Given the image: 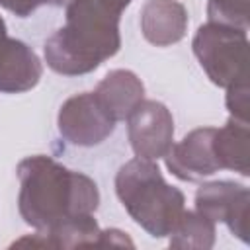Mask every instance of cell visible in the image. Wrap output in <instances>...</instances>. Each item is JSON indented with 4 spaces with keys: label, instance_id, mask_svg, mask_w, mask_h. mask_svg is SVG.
Returning a JSON list of instances; mask_svg holds the SVG:
<instances>
[{
    "label": "cell",
    "instance_id": "obj_7",
    "mask_svg": "<svg viewBox=\"0 0 250 250\" xmlns=\"http://www.w3.org/2000/svg\"><path fill=\"white\" fill-rule=\"evenodd\" d=\"M129 145L139 158H164L174 145V117L156 100H143L127 117Z\"/></svg>",
    "mask_w": 250,
    "mask_h": 250
},
{
    "label": "cell",
    "instance_id": "obj_11",
    "mask_svg": "<svg viewBox=\"0 0 250 250\" xmlns=\"http://www.w3.org/2000/svg\"><path fill=\"white\" fill-rule=\"evenodd\" d=\"M94 94L115 121H123L145 100V84L133 70L115 68L100 80Z\"/></svg>",
    "mask_w": 250,
    "mask_h": 250
},
{
    "label": "cell",
    "instance_id": "obj_18",
    "mask_svg": "<svg viewBox=\"0 0 250 250\" xmlns=\"http://www.w3.org/2000/svg\"><path fill=\"white\" fill-rule=\"evenodd\" d=\"M0 6L6 8L8 12H12L18 18H27L29 14H33L27 0H0Z\"/></svg>",
    "mask_w": 250,
    "mask_h": 250
},
{
    "label": "cell",
    "instance_id": "obj_12",
    "mask_svg": "<svg viewBox=\"0 0 250 250\" xmlns=\"http://www.w3.org/2000/svg\"><path fill=\"white\" fill-rule=\"evenodd\" d=\"M213 152L221 170H232L250 176V129L248 123L229 119L213 135Z\"/></svg>",
    "mask_w": 250,
    "mask_h": 250
},
{
    "label": "cell",
    "instance_id": "obj_16",
    "mask_svg": "<svg viewBox=\"0 0 250 250\" xmlns=\"http://www.w3.org/2000/svg\"><path fill=\"white\" fill-rule=\"evenodd\" d=\"M225 102H227V109H229V113H230L232 119H238V121L248 123V104H250V98H248V82L229 86L227 88V100Z\"/></svg>",
    "mask_w": 250,
    "mask_h": 250
},
{
    "label": "cell",
    "instance_id": "obj_13",
    "mask_svg": "<svg viewBox=\"0 0 250 250\" xmlns=\"http://www.w3.org/2000/svg\"><path fill=\"white\" fill-rule=\"evenodd\" d=\"M168 236H170L172 248L207 250V248H213L217 230H215V223L205 215H201L197 209L193 211L186 209Z\"/></svg>",
    "mask_w": 250,
    "mask_h": 250
},
{
    "label": "cell",
    "instance_id": "obj_9",
    "mask_svg": "<svg viewBox=\"0 0 250 250\" xmlns=\"http://www.w3.org/2000/svg\"><path fill=\"white\" fill-rule=\"evenodd\" d=\"M43 64L35 51L23 41L10 37L4 18L0 16V92L23 94L39 84Z\"/></svg>",
    "mask_w": 250,
    "mask_h": 250
},
{
    "label": "cell",
    "instance_id": "obj_2",
    "mask_svg": "<svg viewBox=\"0 0 250 250\" xmlns=\"http://www.w3.org/2000/svg\"><path fill=\"white\" fill-rule=\"evenodd\" d=\"M18 209L35 230H47L70 217L92 215L100 205L96 182L47 154H33L18 164Z\"/></svg>",
    "mask_w": 250,
    "mask_h": 250
},
{
    "label": "cell",
    "instance_id": "obj_6",
    "mask_svg": "<svg viewBox=\"0 0 250 250\" xmlns=\"http://www.w3.org/2000/svg\"><path fill=\"white\" fill-rule=\"evenodd\" d=\"M195 209L213 223H225L229 230L248 242L250 189L232 180H215L199 186L195 191Z\"/></svg>",
    "mask_w": 250,
    "mask_h": 250
},
{
    "label": "cell",
    "instance_id": "obj_1",
    "mask_svg": "<svg viewBox=\"0 0 250 250\" xmlns=\"http://www.w3.org/2000/svg\"><path fill=\"white\" fill-rule=\"evenodd\" d=\"M131 0H68L64 25L43 47L45 62L62 76L96 70L121 47L119 21Z\"/></svg>",
    "mask_w": 250,
    "mask_h": 250
},
{
    "label": "cell",
    "instance_id": "obj_10",
    "mask_svg": "<svg viewBox=\"0 0 250 250\" xmlns=\"http://www.w3.org/2000/svg\"><path fill=\"white\" fill-rule=\"evenodd\" d=\"M143 37L154 47H170L186 37L188 10L180 0H146L141 8Z\"/></svg>",
    "mask_w": 250,
    "mask_h": 250
},
{
    "label": "cell",
    "instance_id": "obj_14",
    "mask_svg": "<svg viewBox=\"0 0 250 250\" xmlns=\"http://www.w3.org/2000/svg\"><path fill=\"white\" fill-rule=\"evenodd\" d=\"M49 240L51 248H76V246H96L100 236L98 221L92 215H78L70 217L47 230H43Z\"/></svg>",
    "mask_w": 250,
    "mask_h": 250
},
{
    "label": "cell",
    "instance_id": "obj_19",
    "mask_svg": "<svg viewBox=\"0 0 250 250\" xmlns=\"http://www.w3.org/2000/svg\"><path fill=\"white\" fill-rule=\"evenodd\" d=\"M27 2H29L31 10L35 12V10L41 8V6H62V4H66L68 0H27Z\"/></svg>",
    "mask_w": 250,
    "mask_h": 250
},
{
    "label": "cell",
    "instance_id": "obj_5",
    "mask_svg": "<svg viewBox=\"0 0 250 250\" xmlns=\"http://www.w3.org/2000/svg\"><path fill=\"white\" fill-rule=\"evenodd\" d=\"M115 123L94 92L70 96L57 115L61 137L74 146H96L104 143L113 133Z\"/></svg>",
    "mask_w": 250,
    "mask_h": 250
},
{
    "label": "cell",
    "instance_id": "obj_3",
    "mask_svg": "<svg viewBox=\"0 0 250 250\" xmlns=\"http://www.w3.org/2000/svg\"><path fill=\"white\" fill-rule=\"evenodd\" d=\"M115 193L129 217L152 238L172 232L186 211V197L170 186L154 160L131 158L115 174Z\"/></svg>",
    "mask_w": 250,
    "mask_h": 250
},
{
    "label": "cell",
    "instance_id": "obj_4",
    "mask_svg": "<svg viewBox=\"0 0 250 250\" xmlns=\"http://www.w3.org/2000/svg\"><path fill=\"white\" fill-rule=\"evenodd\" d=\"M191 49L207 78L221 88L248 82V33L246 29L207 21L191 41Z\"/></svg>",
    "mask_w": 250,
    "mask_h": 250
},
{
    "label": "cell",
    "instance_id": "obj_8",
    "mask_svg": "<svg viewBox=\"0 0 250 250\" xmlns=\"http://www.w3.org/2000/svg\"><path fill=\"white\" fill-rule=\"evenodd\" d=\"M213 135L215 127H199L174 143L164 156L170 174L182 182H199L219 172L221 166L213 152Z\"/></svg>",
    "mask_w": 250,
    "mask_h": 250
},
{
    "label": "cell",
    "instance_id": "obj_15",
    "mask_svg": "<svg viewBox=\"0 0 250 250\" xmlns=\"http://www.w3.org/2000/svg\"><path fill=\"white\" fill-rule=\"evenodd\" d=\"M209 21L248 29V0H209Z\"/></svg>",
    "mask_w": 250,
    "mask_h": 250
},
{
    "label": "cell",
    "instance_id": "obj_17",
    "mask_svg": "<svg viewBox=\"0 0 250 250\" xmlns=\"http://www.w3.org/2000/svg\"><path fill=\"white\" fill-rule=\"evenodd\" d=\"M96 246H133V240L119 229H100Z\"/></svg>",
    "mask_w": 250,
    "mask_h": 250
}]
</instances>
